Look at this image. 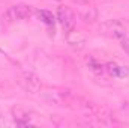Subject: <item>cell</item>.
Returning <instances> with one entry per match:
<instances>
[{
	"instance_id": "1",
	"label": "cell",
	"mask_w": 129,
	"mask_h": 128,
	"mask_svg": "<svg viewBox=\"0 0 129 128\" xmlns=\"http://www.w3.org/2000/svg\"><path fill=\"white\" fill-rule=\"evenodd\" d=\"M33 15V8L24 3H18L11 6L6 11V18L8 21H23V20H29Z\"/></svg>"
},
{
	"instance_id": "2",
	"label": "cell",
	"mask_w": 129,
	"mask_h": 128,
	"mask_svg": "<svg viewBox=\"0 0 129 128\" xmlns=\"http://www.w3.org/2000/svg\"><path fill=\"white\" fill-rule=\"evenodd\" d=\"M57 20L64 29V32L69 33L74 30L75 23H77V15L69 6H60L57 9Z\"/></svg>"
},
{
	"instance_id": "3",
	"label": "cell",
	"mask_w": 129,
	"mask_h": 128,
	"mask_svg": "<svg viewBox=\"0 0 129 128\" xmlns=\"http://www.w3.org/2000/svg\"><path fill=\"white\" fill-rule=\"evenodd\" d=\"M18 84L30 94H38L41 91V80L33 72H21L18 75Z\"/></svg>"
},
{
	"instance_id": "4",
	"label": "cell",
	"mask_w": 129,
	"mask_h": 128,
	"mask_svg": "<svg viewBox=\"0 0 129 128\" xmlns=\"http://www.w3.org/2000/svg\"><path fill=\"white\" fill-rule=\"evenodd\" d=\"M102 33L120 41V39L126 38V27L119 20H110V21H105L102 24Z\"/></svg>"
},
{
	"instance_id": "5",
	"label": "cell",
	"mask_w": 129,
	"mask_h": 128,
	"mask_svg": "<svg viewBox=\"0 0 129 128\" xmlns=\"http://www.w3.org/2000/svg\"><path fill=\"white\" fill-rule=\"evenodd\" d=\"M12 116L17 122V125H21V127H26V125H30L32 121H30V113L23 109V107H14L12 109Z\"/></svg>"
},
{
	"instance_id": "6",
	"label": "cell",
	"mask_w": 129,
	"mask_h": 128,
	"mask_svg": "<svg viewBox=\"0 0 129 128\" xmlns=\"http://www.w3.org/2000/svg\"><path fill=\"white\" fill-rule=\"evenodd\" d=\"M68 44L74 50H83L86 45V36L80 32H69L68 33Z\"/></svg>"
},
{
	"instance_id": "7",
	"label": "cell",
	"mask_w": 129,
	"mask_h": 128,
	"mask_svg": "<svg viewBox=\"0 0 129 128\" xmlns=\"http://www.w3.org/2000/svg\"><path fill=\"white\" fill-rule=\"evenodd\" d=\"M105 69L113 75V77H128L129 75V68L128 66H120L114 62H108L105 65Z\"/></svg>"
},
{
	"instance_id": "8",
	"label": "cell",
	"mask_w": 129,
	"mask_h": 128,
	"mask_svg": "<svg viewBox=\"0 0 129 128\" xmlns=\"http://www.w3.org/2000/svg\"><path fill=\"white\" fill-rule=\"evenodd\" d=\"M38 17H39L41 21L45 23L47 26H54V15H53L50 11L41 9V11H38Z\"/></svg>"
},
{
	"instance_id": "9",
	"label": "cell",
	"mask_w": 129,
	"mask_h": 128,
	"mask_svg": "<svg viewBox=\"0 0 129 128\" xmlns=\"http://www.w3.org/2000/svg\"><path fill=\"white\" fill-rule=\"evenodd\" d=\"M81 17H83V20H84L86 23H93V21L98 18V12H96L95 8H89L86 12L81 14Z\"/></svg>"
},
{
	"instance_id": "10",
	"label": "cell",
	"mask_w": 129,
	"mask_h": 128,
	"mask_svg": "<svg viewBox=\"0 0 129 128\" xmlns=\"http://www.w3.org/2000/svg\"><path fill=\"white\" fill-rule=\"evenodd\" d=\"M89 68H90L92 71H96V72H101L104 66H102V65H99V63H96V62H95L93 59H90V60H89Z\"/></svg>"
},
{
	"instance_id": "11",
	"label": "cell",
	"mask_w": 129,
	"mask_h": 128,
	"mask_svg": "<svg viewBox=\"0 0 129 128\" xmlns=\"http://www.w3.org/2000/svg\"><path fill=\"white\" fill-rule=\"evenodd\" d=\"M120 42H122V48L129 54V38H123V39H120Z\"/></svg>"
},
{
	"instance_id": "12",
	"label": "cell",
	"mask_w": 129,
	"mask_h": 128,
	"mask_svg": "<svg viewBox=\"0 0 129 128\" xmlns=\"http://www.w3.org/2000/svg\"><path fill=\"white\" fill-rule=\"evenodd\" d=\"M75 2H78V3H89V2H93V0H75Z\"/></svg>"
},
{
	"instance_id": "13",
	"label": "cell",
	"mask_w": 129,
	"mask_h": 128,
	"mask_svg": "<svg viewBox=\"0 0 129 128\" xmlns=\"http://www.w3.org/2000/svg\"><path fill=\"white\" fill-rule=\"evenodd\" d=\"M56 2H60V0H56Z\"/></svg>"
}]
</instances>
